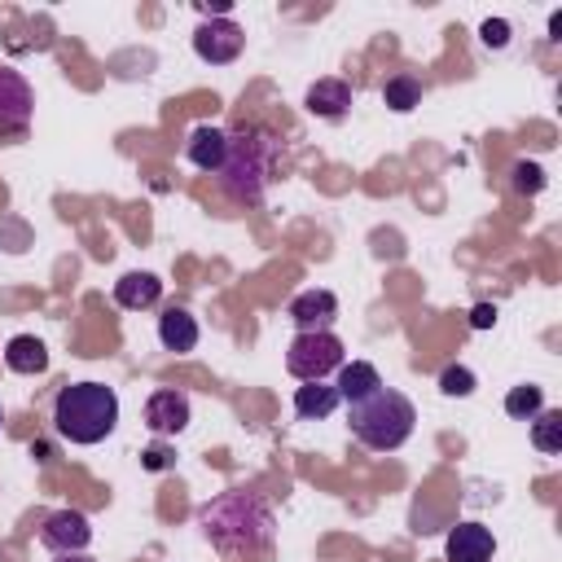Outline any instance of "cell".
<instances>
[{
    "label": "cell",
    "instance_id": "obj_6",
    "mask_svg": "<svg viewBox=\"0 0 562 562\" xmlns=\"http://www.w3.org/2000/svg\"><path fill=\"white\" fill-rule=\"evenodd\" d=\"M35 114V92L22 79V70L0 66V136H22Z\"/></svg>",
    "mask_w": 562,
    "mask_h": 562
},
{
    "label": "cell",
    "instance_id": "obj_18",
    "mask_svg": "<svg viewBox=\"0 0 562 562\" xmlns=\"http://www.w3.org/2000/svg\"><path fill=\"white\" fill-rule=\"evenodd\" d=\"M338 408V386L334 382H307L294 391V413L307 417V422H321Z\"/></svg>",
    "mask_w": 562,
    "mask_h": 562
},
{
    "label": "cell",
    "instance_id": "obj_19",
    "mask_svg": "<svg viewBox=\"0 0 562 562\" xmlns=\"http://www.w3.org/2000/svg\"><path fill=\"white\" fill-rule=\"evenodd\" d=\"M536 426H531V443L540 448V452H562V408H540L536 417H531Z\"/></svg>",
    "mask_w": 562,
    "mask_h": 562
},
{
    "label": "cell",
    "instance_id": "obj_14",
    "mask_svg": "<svg viewBox=\"0 0 562 562\" xmlns=\"http://www.w3.org/2000/svg\"><path fill=\"white\" fill-rule=\"evenodd\" d=\"M316 119H342L347 105H351V83L347 79H316L307 88V101H303Z\"/></svg>",
    "mask_w": 562,
    "mask_h": 562
},
{
    "label": "cell",
    "instance_id": "obj_8",
    "mask_svg": "<svg viewBox=\"0 0 562 562\" xmlns=\"http://www.w3.org/2000/svg\"><path fill=\"white\" fill-rule=\"evenodd\" d=\"M40 540H44V549H53V553H83L88 540H92V527H88V518H83L79 509H57V514L44 518Z\"/></svg>",
    "mask_w": 562,
    "mask_h": 562
},
{
    "label": "cell",
    "instance_id": "obj_12",
    "mask_svg": "<svg viewBox=\"0 0 562 562\" xmlns=\"http://www.w3.org/2000/svg\"><path fill=\"white\" fill-rule=\"evenodd\" d=\"M189 162L198 167V171H211V176H220V167H224V154H228V132H220V127H193V136H189Z\"/></svg>",
    "mask_w": 562,
    "mask_h": 562
},
{
    "label": "cell",
    "instance_id": "obj_23",
    "mask_svg": "<svg viewBox=\"0 0 562 562\" xmlns=\"http://www.w3.org/2000/svg\"><path fill=\"white\" fill-rule=\"evenodd\" d=\"M540 184H544V171H540L536 162H518V167H514V189H518V193H536Z\"/></svg>",
    "mask_w": 562,
    "mask_h": 562
},
{
    "label": "cell",
    "instance_id": "obj_13",
    "mask_svg": "<svg viewBox=\"0 0 562 562\" xmlns=\"http://www.w3.org/2000/svg\"><path fill=\"white\" fill-rule=\"evenodd\" d=\"M162 299V281L154 272H123L114 281V303L127 307V312H140V307H154Z\"/></svg>",
    "mask_w": 562,
    "mask_h": 562
},
{
    "label": "cell",
    "instance_id": "obj_15",
    "mask_svg": "<svg viewBox=\"0 0 562 562\" xmlns=\"http://www.w3.org/2000/svg\"><path fill=\"white\" fill-rule=\"evenodd\" d=\"M158 342H162L167 351H176V356L193 351V347H198V321H193L184 307H167V312L158 316Z\"/></svg>",
    "mask_w": 562,
    "mask_h": 562
},
{
    "label": "cell",
    "instance_id": "obj_22",
    "mask_svg": "<svg viewBox=\"0 0 562 562\" xmlns=\"http://www.w3.org/2000/svg\"><path fill=\"white\" fill-rule=\"evenodd\" d=\"M439 391H443V395H470V391H474V373H470L465 364H448V369L439 373Z\"/></svg>",
    "mask_w": 562,
    "mask_h": 562
},
{
    "label": "cell",
    "instance_id": "obj_1",
    "mask_svg": "<svg viewBox=\"0 0 562 562\" xmlns=\"http://www.w3.org/2000/svg\"><path fill=\"white\" fill-rule=\"evenodd\" d=\"M202 527H206L211 544L220 553H228V558L263 553L268 540H272V514L246 492H228L215 505H206L202 509Z\"/></svg>",
    "mask_w": 562,
    "mask_h": 562
},
{
    "label": "cell",
    "instance_id": "obj_24",
    "mask_svg": "<svg viewBox=\"0 0 562 562\" xmlns=\"http://www.w3.org/2000/svg\"><path fill=\"white\" fill-rule=\"evenodd\" d=\"M479 40H483L487 48H505V40H509V22H505V18H487V22L479 26Z\"/></svg>",
    "mask_w": 562,
    "mask_h": 562
},
{
    "label": "cell",
    "instance_id": "obj_21",
    "mask_svg": "<svg viewBox=\"0 0 562 562\" xmlns=\"http://www.w3.org/2000/svg\"><path fill=\"white\" fill-rule=\"evenodd\" d=\"M540 408H544L540 386H514V391L505 395V413H509V417H518V422H531Z\"/></svg>",
    "mask_w": 562,
    "mask_h": 562
},
{
    "label": "cell",
    "instance_id": "obj_25",
    "mask_svg": "<svg viewBox=\"0 0 562 562\" xmlns=\"http://www.w3.org/2000/svg\"><path fill=\"white\" fill-rule=\"evenodd\" d=\"M470 325H474V329H492V325H496V307H492V303H474V307H470Z\"/></svg>",
    "mask_w": 562,
    "mask_h": 562
},
{
    "label": "cell",
    "instance_id": "obj_10",
    "mask_svg": "<svg viewBox=\"0 0 562 562\" xmlns=\"http://www.w3.org/2000/svg\"><path fill=\"white\" fill-rule=\"evenodd\" d=\"M443 553H448V562H492L496 536H492L483 522H457V527L448 531Z\"/></svg>",
    "mask_w": 562,
    "mask_h": 562
},
{
    "label": "cell",
    "instance_id": "obj_2",
    "mask_svg": "<svg viewBox=\"0 0 562 562\" xmlns=\"http://www.w3.org/2000/svg\"><path fill=\"white\" fill-rule=\"evenodd\" d=\"M281 158V140L263 127H241L228 136V154L220 167V184L233 202H259Z\"/></svg>",
    "mask_w": 562,
    "mask_h": 562
},
{
    "label": "cell",
    "instance_id": "obj_17",
    "mask_svg": "<svg viewBox=\"0 0 562 562\" xmlns=\"http://www.w3.org/2000/svg\"><path fill=\"white\" fill-rule=\"evenodd\" d=\"M338 400H347V404H356V400H364V395H373L378 386H382V378H378V369L373 364H364V360H351V364H342L338 369Z\"/></svg>",
    "mask_w": 562,
    "mask_h": 562
},
{
    "label": "cell",
    "instance_id": "obj_20",
    "mask_svg": "<svg viewBox=\"0 0 562 562\" xmlns=\"http://www.w3.org/2000/svg\"><path fill=\"white\" fill-rule=\"evenodd\" d=\"M382 101L391 105V110H413V105H422V83L413 79V75H391L386 83H382Z\"/></svg>",
    "mask_w": 562,
    "mask_h": 562
},
{
    "label": "cell",
    "instance_id": "obj_16",
    "mask_svg": "<svg viewBox=\"0 0 562 562\" xmlns=\"http://www.w3.org/2000/svg\"><path fill=\"white\" fill-rule=\"evenodd\" d=\"M4 364H9L13 373H44V369H48V351H44V342H40L35 334H18V338H9V347H4Z\"/></svg>",
    "mask_w": 562,
    "mask_h": 562
},
{
    "label": "cell",
    "instance_id": "obj_11",
    "mask_svg": "<svg viewBox=\"0 0 562 562\" xmlns=\"http://www.w3.org/2000/svg\"><path fill=\"white\" fill-rule=\"evenodd\" d=\"M338 316V299L329 290H303L290 299V321L299 325V334H312V329H329Z\"/></svg>",
    "mask_w": 562,
    "mask_h": 562
},
{
    "label": "cell",
    "instance_id": "obj_4",
    "mask_svg": "<svg viewBox=\"0 0 562 562\" xmlns=\"http://www.w3.org/2000/svg\"><path fill=\"white\" fill-rule=\"evenodd\" d=\"M347 426H351V435H356L364 448H373V452H395V448L413 435L417 408H413V400H408L404 391L378 386L373 395H364V400L351 404Z\"/></svg>",
    "mask_w": 562,
    "mask_h": 562
},
{
    "label": "cell",
    "instance_id": "obj_26",
    "mask_svg": "<svg viewBox=\"0 0 562 562\" xmlns=\"http://www.w3.org/2000/svg\"><path fill=\"white\" fill-rule=\"evenodd\" d=\"M145 457V470H167L171 465V452L167 448H149V452H140Z\"/></svg>",
    "mask_w": 562,
    "mask_h": 562
},
{
    "label": "cell",
    "instance_id": "obj_7",
    "mask_svg": "<svg viewBox=\"0 0 562 562\" xmlns=\"http://www.w3.org/2000/svg\"><path fill=\"white\" fill-rule=\"evenodd\" d=\"M241 44H246V35H241V26L233 18H211V22H202L193 31V53L202 61H211V66H228L241 53Z\"/></svg>",
    "mask_w": 562,
    "mask_h": 562
},
{
    "label": "cell",
    "instance_id": "obj_9",
    "mask_svg": "<svg viewBox=\"0 0 562 562\" xmlns=\"http://www.w3.org/2000/svg\"><path fill=\"white\" fill-rule=\"evenodd\" d=\"M145 426L154 435H180L189 426V395L176 386H162L145 400Z\"/></svg>",
    "mask_w": 562,
    "mask_h": 562
},
{
    "label": "cell",
    "instance_id": "obj_28",
    "mask_svg": "<svg viewBox=\"0 0 562 562\" xmlns=\"http://www.w3.org/2000/svg\"><path fill=\"white\" fill-rule=\"evenodd\" d=\"M57 562H97V558H88V553H57Z\"/></svg>",
    "mask_w": 562,
    "mask_h": 562
},
{
    "label": "cell",
    "instance_id": "obj_5",
    "mask_svg": "<svg viewBox=\"0 0 562 562\" xmlns=\"http://www.w3.org/2000/svg\"><path fill=\"white\" fill-rule=\"evenodd\" d=\"M342 342L329 329H312V334H294V342L285 347V369L299 382H325V373L342 369Z\"/></svg>",
    "mask_w": 562,
    "mask_h": 562
},
{
    "label": "cell",
    "instance_id": "obj_27",
    "mask_svg": "<svg viewBox=\"0 0 562 562\" xmlns=\"http://www.w3.org/2000/svg\"><path fill=\"white\" fill-rule=\"evenodd\" d=\"M549 40H562V13L549 18Z\"/></svg>",
    "mask_w": 562,
    "mask_h": 562
},
{
    "label": "cell",
    "instance_id": "obj_3",
    "mask_svg": "<svg viewBox=\"0 0 562 562\" xmlns=\"http://www.w3.org/2000/svg\"><path fill=\"white\" fill-rule=\"evenodd\" d=\"M53 426L70 443H101L119 426V395L105 382H70L57 391Z\"/></svg>",
    "mask_w": 562,
    "mask_h": 562
}]
</instances>
